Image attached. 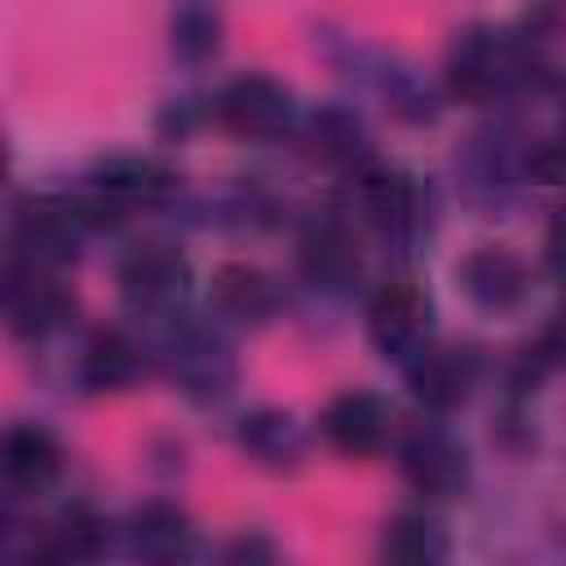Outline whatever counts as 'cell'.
<instances>
[{
  "instance_id": "obj_19",
  "label": "cell",
  "mask_w": 566,
  "mask_h": 566,
  "mask_svg": "<svg viewBox=\"0 0 566 566\" xmlns=\"http://www.w3.org/2000/svg\"><path fill=\"white\" fill-rule=\"evenodd\" d=\"M4 478L22 491H44L62 473V442L44 424H13L4 433Z\"/></svg>"
},
{
  "instance_id": "obj_12",
  "label": "cell",
  "mask_w": 566,
  "mask_h": 566,
  "mask_svg": "<svg viewBox=\"0 0 566 566\" xmlns=\"http://www.w3.org/2000/svg\"><path fill=\"white\" fill-rule=\"evenodd\" d=\"M358 195H363V208L371 217V226L394 239V243H411L424 226V203H420V190L407 172H394V168H363L358 172Z\"/></svg>"
},
{
  "instance_id": "obj_17",
  "label": "cell",
  "mask_w": 566,
  "mask_h": 566,
  "mask_svg": "<svg viewBox=\"0 0 566 566\" xmlns=\"http://www.w3.org/2000/svg\"><path fill=\"white\" fill-rule=\"evenodd\" d=\"M279 305H283L279 283L265 270H256V265L230 261V265H221L212 274V310L221 318H234V323H270L279 314Z\"/></svg>"
},
{
  "instance_id": "obj_5",
  "label": "cell",
  "mask_w": 566,
  "mask_h": 566,
  "mask_svg": "<svg viewBox=\"0 0 566 566\" xmlns=\"http://www.w3.org/2000/svg\"><path fill=\"white\" fill-rule=\"evenodd\" d=\"M217 119L248 142H274L296 124L292 93L270 75H239L217 93Z\"/></svg>"
},
{
  "instance_id": "obj_6",
  "label": "cell",
  "mask_w": 566,
  "mask_h": 566,
  "mask_svg": "<svg viewBox=\"0 0 566 566\" xmlns=\"http://www.w3.org/2000/svg\"><path fill=\"white\" fill-rule=\"evenodd\" d=\"M433 310H429V296L411 283H389L371 296L367 305V336L376 345V354L394 358V363H411L429 349V323Z\"/></svg>"
},
{
  "instance_id": "obj_11",
  "label": "cell",
  "mask_w": 566,
  "mask_h": 566,
  "mask_svg": "<svg viewBox=\"0 0 566 566\" xmlns=\"http://www.w3.org/2000/svg\"><path fill=\"white\" fill-rule=\"evenodd\" d=\"M398 469L402 478L411 482V491L420 495H455L469 478V460H464V447L442 433V429H416L407 433V442L398 447Z\"/></svg>"
},
{
  "instance_id": "obj_1",
  "label": "cell",
  "mask_w": 566,
  "mask_h": 566,
  "mask_svg": "<svg viewBox=\"0 0 566 566\" xmlns=\"http://www.w3.org/2000/svg\"><path fill=\"white\" fill-rule=\"evenodd\" d=\"M531 71L522 40L495 27H464L447 49V88L460 102H491Z\"/></svg>"
},
{
  "instance_id": "obj_13",
  "label": "cell",
  "mask_w": 566,
  "mask_h": 566,
  "mask_svg": "<svg viewBox=\"0 0 566 566\" xmlns=\"http://www.w3.org/2000/svg\"><path fill=\"white\" fill-rule=\"evenodd\" d=\"M323 438L340 451V455H376L389 438V411L376 394H363V389H349V394H336L323 411Z\"/></svg>"
},
{
  "instance_id": "obj_7",
  "label": "cell",
  "mask_w": 566,
  "mask_h": 566,
  "mask_svg": "<svg viewBox=\"0 0 566 566\" xmlns=\"http://www.w3.org/2000/svg\"><path fill=\"white\" fill-rule=\"evenodd\" d=\"M4 314H9V332L13 336L44 340L71 318V292L53 279V270L13 256L9 283H4Z\"/></svg>"
},
{
  "instance_id": "obj_23",
  "label": "cell",
  "mask_w": 566,
  "mask_h": 566,
  "mask_svg": "<svg viewBox=\"0 0 566 566\" xmlns=\"http://www.w3.org/2000/svg\"><path fill=\"white\" fill-rule=\"evenodd\" d=\"M106 544V531L102 522L88 513V509H71L57 531L49 535V557H62V562H84V557H97Z\"/></svg>"
},
{
  "instance_id": "obj_10",
  "label": "cell",
  "mask_w": 566,
  "mask_h": 566,
  "mask_svg": "<svg viewBox=\"0 0 566 566\" xmlns=\"http://www.w3.org/2000/svg\"><path fill=\"white\" fill-rule=\"evenodd\" d=\"M455 283H460V292H464L478 310H486V314H509V310H517V305L526 301V292H531V270L522 265L517 252L486 243V248H473V252L455 265Z\"/></svg>"
},
{
  "instance_id": "obj_27",
  "label": "cell",
  "mask_w": 566,
  "mask_h": 566,
  "mask_svg": "<svg viewBox=\"0 0 566 566\" xmlns=\"http://www.w3.org/2000/svg\"><path fill=\"white\" fill-rule=\"evenodd\" d=\"M548 270L566 283V217H557L548 230Z\"/></svg>"
},
{
  "instance_id": "obj_3",
  "label": "cell",
  "mask_w": 566,
  "mask_h": 566,
  "mask_svg": "<svg viewBox=\"0 0 566 566\" xmlns=\"http://www.w3.org/2000/svg\"><path fill=\"white\" fill-rule=\"evenodd\" d=\"M164 371L195 402H221L239 376L230 345L217 332L195 327V323L172 327V336L164 340Z\"/></svg>"
},
{
  "instance_id": "obj_18",
  "label": "cell",
  "mask_w": 566,
  "mask_h": 566,
  "mask_svg": "<svg viewBox=\"0 0 566 566\" xmlns=\"http://www.w3.org/2000/svg\"><path fill=\"white\" fill-rule=\"evenodd\" d=\"M239 447H243L256 464L283 473V469H296V464L305 460V429L296 424L292 411L261 407V411H248V416L239 420Z\"/></svg>"
},
{
  "instance_id": "obj_24",
  "label": "cell",
  "mask_w": 566,
  "mask_h": 566,
  "mask_svg": "<svg viewBox=\"0 0 566 566\" xmlns=\"http://www.w3.org/2000/svg\"><path fill=\"white\" fill-rule=\"evenodd\" d=\"M526 168H531L539 181L566 186V133L553 137V142H544V146H535V150L526 155Z\"/></svg>"
},
{
  "instance_id": "obj_28",
  "label": "cell",
  "mask_w": 566,
  "mask_h": 566,
  "mask_svg": "<svg viewBox=\"0 0 566 566\" xmlns=\"http://www.w3.org/2000/svg\"><path fill=\"white\" fill-rule=\"evenodd\" d=\"M190 124H195V115H190V102H168V111L159 115V128L164 133H190Z\"/></svg>"
},
{
  "instance_id": "obj_9",
  "label": "cell",
  "mask_w": 566,
  "mask_h": 566,
  "mask_svg": "<svg viewBox=\"0 0 566 566\" xmlns=\"http://www.w3.org/2000/svg\"><path fill=\"white\" fill-rule=\"evenodd\" d=\"M177 190V177L155 164V159H137V155H119V159H106L97 172H93V190H88V203L97 212V221H111L128 208H155L164 203L168 195Z\"/></svg>"
},
{
  "instance_id": "obj_2",
  "label": "cell",
  "mask_w": 566,
  "mask_h": 566,
  "mask_svg": "<svg viewBox=\"0 0 566 566\" xmlns=\"http://www.w3.org/2000/svg\"><path fill=\"white\" fill-rule=\"evenodd\" d=\"M97 226L102 221H97L88 199H62V195L27 199L13 217V256L44 265V270H57L80 252L84 234Z\"/></svg>"
},
{
  "instance_id": "obj_4",
  "label": "cell",
  "mask_w": 566,
  "mask_h": 566,
  "mask_svg": "<svg viewBox=\"0 0 566 566\" xmlns=\"http://www.w3.org/2000/svg\"><path fill=\"white\" fill-rule=\"evenodd\" d=\"M115 283L128 310L164 314L172 310L190 287V265L168 243H137L115 261Z\"/></svg>"
},
{
  "instance_id": "obj_21",
  "label": "cell",
  "mask_w": 566,
  "mask_h": 566,
  "mask_svg": "<svg viewBox=\"0 0 566 566\" xmlns=\"http://www.w3.org/2000/svg\"><path fill=\"white\" fill-rule=\"evenodd\" d=\"M221 9L212 0H181L168 18V49L177 62H208L221 49Z\"/></svg>"
},
{
  "instance_id": "obj_26",
  "label": "cell",
  "mask_w": 566,
  "mask_h": 566,
  "mask_svg": "<svg viewBox=\"0 0 566 566\" xmlns=\"http://www.w3.org/2000/svg\"><path fill=\"white\" fill-rule=\"evenodd\" d=\"M226 557H230V562H274V544L252 531V535H239V539L226 548Z\"/></svg>"
},
{
  "instance_id": "obj_15",
  "label": "cell",
  "mask_w": 566,
  "mask_h": 566,
  "mask_svg": "<svg viewBox=\"0 0 566 566\" xmlns=\"http://www.w3.org/2000/svg\"><path fill=\"white\" fill-rule=\"evenodd\" d=\"M407 380L420 407L429 411H451L469 398L473 380H478V358L469 349H424L420 358L407 363Z\"/></svg>"
},
{
  "instance_id": "obj_14",
  "label": "cell",
  "mask_w": 566,
  "mask_h": 566,
  "mask_svg": "<svg viewBox=\"0 0 566 566\" xmlns=\"http://www.w3.org/2000/svg\"><path fill=\"white\" fill-rule=\"evenodd\" d=\"M301 142H305V150H310L314 159L336 164V168H354V172H363V168L371 164V146H367V128H363V119H358L349 106H336V102L314 106V111L305 115V124H301Z\"/></svg>"
},
{
  "instance_id": "obj_8",
  "label": "cell",
  "mask_w": 566,
  "mask_h": 566,
  "mask_svg": "<svg viewBox=\"0 0 566 566\" xmlns=\"http://www.w3.org/2000/svg\"><path fill=\"white\" fill-rule=\"evenodd\" d=\"M296 265L301 279L327 296H345L358 287L363 279V256H358V239L349 234L345 221L336 217H318L305 226L301 248H296Z\"/></svg>"
},
{
  "instance_id": "obj_22",
  "label": "cell",
  "mask_w": 566,
  "mask_h": 566,
  "mask_svg": "<svg viewBox=\"0 0 566 566\" xmlns=\"http://www.w3.org/2000/svg\"><path fill=\"white\" fill-rule=\"evenodd\" d=\"M380 553L389 562H402V566H433L447 557V531L429 513H398L385 526Z\"/></svg>"
},
{
  "instance_id": "obj_20",
  "label": "cell",
  "mask_w": 566,
  "mask_h": 566,
  "mask_svg": "<svg viewBox=\"0 0 566 566\" xmlns=\"http://www.w3.org/2000/svg\"><path fill=\"white\" fill-rule=\"evenodd\" d=\"M142 371V349L124 332H97L80 358V385L88 394H119L137 380Z\"/></svg>"
},
{
  "instance_id": "obj_25",
  "label": "cell",
  "mask_w": 566,
  "mask_h": 566,
  "mask_svg": "<svg viewBox=\"0 0 566 566\" xmlns=\"http://www.w3.org/2000/svg\"><path fill=\"white\" fill-rule=\"evenodd\" d=\"M535 363H566V305L553 314V323L544 327L539 345H535Z\"/></svg>"
},
{
  "instance_id": "obj_16",
  "label": "cell",
  "mask_w": 566,
  "mask_h": 566,
  "mask_svg": "<svg viewBox=\"0 0 566 566\" xmlns=\"http://www.w3.org/2000/svg\"><path fill=\"white\" fill-rule=\"evenodd\" d=\"M124 539H128V553L142 562H181L195 553V526L168 500H150V504L133 509Z\"/></svg>"
}]
</instances>
